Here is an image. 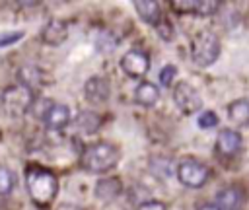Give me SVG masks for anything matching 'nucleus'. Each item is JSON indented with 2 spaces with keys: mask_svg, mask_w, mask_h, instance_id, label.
I'll list each match as a JSON object with an SVG mask.
<instances>
[{
  "mask_svg": "<svg viewBox=\"0 0 249 210\" xmlns=\"http://www.w3.org/2000/svg\"><path fill=\"white\" fill-rule=\"evenodd\" d=\"M56 210H82V208L76 206V204H60Z\"/></svg>",
  "mask_w": 249,
  "mask_h": 210,
  "instance_id": "obj_26",
  "label": "nucleus"
},
{
  "mask_svg": "<svg viewBox=\"0 0 249 210\" xmlns=\"http://www.w3.org/2000/svg\"><path fill=\"white\" fill-rule=\"evenodd\" d=\"M109 93H111V86L103 76H93L84 86V95L89 103H103L107 101Z\"/></svg>",
  "mask_w": 249,
  "mask_h": 210,
  "instance_id": "obj_8",
  "label": "nucleus"
},
{
  "mask_svg": "<svg viewBox=\"0 0 249 210\" xmlns=\"http://www.w3.org/2000/svg\"><path fill=\"white\" fill-rule=\"evenodd\" d=\"M99 124H101V119H99V115H95L93 111H82V113L76 117V126H78L82 132H86V134L95 132V130L99 128Z\"/></svg>",
  "mask_w": 249,
  "mask_h": 210,
  "instance_id": "obj_17",
  "label": "nucleus"
},
{
  "mask_svg": "<svg viewBox=\"0 0 249 210\" xmlns=\"http://www.w3.org/2000/svg\"><path fill=\"white\" fill-rule=\"evenodd\" d=\"M195 0H183V2H179V0H175V2H171V8L177 12V14H193L195 12Z\"/></svg>",
  "mask_w": 249,
  "mask_h": 210,
  "instance_id": "obj_23",
  "label": "nucleus"
},
{
  "mask_svg": "<svg viewBox=\"0 0 249 210\" xmlns=\"http://www.w3.org/2000/svg\"><path fill=\"white\" fill-rule=\"evenodd\" d=\"M123 191V185L117 177H105V179H99L97 185H95V196L103 202H111L115 200Z\"/></svg>",
  "mask_w": 249,
  "mask_h": 210,
  "instance_id": "obj_13",
  "label": "nucleus"
},
{
  "mask_svg": "<svg viewBox=\"0 0 249 210\" xmlns=\"http://www.w3.org/2000/svg\"><path fill=\"white\" fill-rule=\"evenodd\" d=\"M19 39H23V31H0V49L10 47Z\"/></svg>",
  "mask_w": 249,
  "mask_h": 210,
  "instance_id": "obj_21",
  "label": "nucleus"
},
{
  "mask_svg": "<svg viewBox=\"0 0 249 210\" xmlns=\"http://www.w3.org/2000/svg\"><path fill=\"white\" fill-rule=\"evenodd\" d=\"M175 74H177V68H175V66H171V64H167V66L160 72V82H161V86H171V82H173Z\"/></svg>",
  "mask_w": 249,
  "mask_h": 210,
  "instance_id": "obj_24",
  "label": "nucleus"
},
{
  "mask_svg": "<svg viewBox=\"0 0 249 210\" xmlns=\"http://www.w3.org/2000/svg\"><path fill=\"white\" fill-rule=\"evenodd\" d=\"M25 185H27V192H29L31 200L37 206H49L58 192V181H56L54 173H51L45 167H37V165L27 167Z\"/></svg>",
  "mask_w": 249,
  "mask_h": 210,
  "instance_id": "obj_1",
  "label": "nucleus"
},
{
  "mask_svg": "<svg viewBox=\"0 0 249 210\" xmlns=\"http://www.w3.org/2000/svg\"><path fill=\"white\" fill-rule=\"evenodd\" d=\"M136 210H167V208L160 200H146V202H140Z\"/></svg>",
  "mask_w": 249,
  "mask_h": 210,
  "instance_id": "obj_25",
  "label": "nucleus"
},
{
  "mask_svg": "<svg viewBox=\"0 0 249 210\" xmlns=\"http://www.w3.org/2000/svg\"><path fill=\"white\" fill-rule=\"evenodd\" d=\"M33 105V93L31 89L23 86H14L4 91V107L12 115H21Z\"/></svg>",
  "mask_w": 249,
  "mask_h": 210,
  "instance_id": "obj_6",
  "label": "nucleus"
},
{
  "mask_svg": "<svg viewBox=\"0 0 249 210\" xmlns=\"http://www.w3.org/2000/svg\"><path fill=\"white\" fill-rule=\"evenodd\" d=\"M218 124V117L212 111H202L198 115V126L200 128H214Z\"/></svg>",
  "mask_w": 249,
  "mask_h": 210,
  "instance_id": "obj_22",
  "label": "nucleus"
},
{
  "mask_svg": "<svg viewBox=\"0 0 249 210\" xmlns=\"http://www.w3.org/2000/svg\"><path fill=\"white\" fill-rule=\"evenodd\" d=\"M191 56L196 66H210L220 56V41L214 33H196L191 41Z\"/></svg>",
  "mask_w": 249,
  "mask_h": 210,
  "instance_id": "obj_3",
  "label": "nucleus"
},
{
  "mask_svg": "<svg viewBox=\"0 0 249 210\" xmlns=\"http://www.w3.org/2000/svg\"><path fill=\"white\" fill-rule=\"evenodd\" d=\"M228 117L239 126H249V99H235L228 107Z\"/></svg>",
  "mask_w": 249,
  "mask_h": 210,
  "instance_id": "obj_15",
  "label": "nucleus"
},
{
  "mask_svg": "<svg viewBox=\"0 0 249 210\" xmlns=\"http://www.w3.org/2000/svg\"><path fill=\"white\" fill-rule=\"evenodd\" d=\"M14 183H16L14 173H12L10 169H6V167H2V165H0V196H4V194H8V192H12Z\"/></svg>",
  "mask_w": 249,
  "mask_h": 210,
  "instance_id": "obj_19",
  "label": "nucleus"
},
{
  "mask_svg": "<svg viewBox=\"0 0 249 210\" xmlns=\"http://www.w3.org/2000/svg\"><path fill=\"white\" fill-rule=\"evenodd\" d=\"M208 177H210V169L195 158H187L177 165V179L181 185H185L189 189L202 187L208 181Z\"/></svg>",
  "mask_w": 249,
  "mask_h": 210,
  "instance_id": "obj_4",
  "label": "nucleus"
},
{
  "mask_svg": "<svg viewBox=\"0 0 249 210\" xmlns=\"http://www.w3.org/2000/svg\"><path fill=\"white\" fill-rule=\"evenodd\" d=\"M218 2H212V0H198L196 4H195V12L193 14H196V16H212L216 10H218Z\"/></svg>",
  "mask_w": 249,
  "mask_h": 210,
  "instance_id": "obj_20",
  "label": "nucleus"
},
{
  "mask_svg": "<svg viewBox=\"0 0 249 210\" xmlns=\"http://www.w3.org/2000/svg\"><path fill=\"white\" fill-rule=\"evenodd\" d=\"M198 210H220V208H218L216 204H202Z\"/></svg>",
  "mask_w": 249,
  "mask_h": 210,
  "instance_id": "obj_27",
  "label": "nucleus"
},
{
  "mask_svg": "<svg viewBox=\"0 0 249 210\" xmlns=\"http://www.w3.org/2000/svg\"><path fill=\"white\" fill-rule=\"evenodd\" d=\"M216 206L220 210H241V206H243V192L237 187H224L216 194Z\"/></svg>",
  "mask_w": 249,
  "mask_h": 210,
  "instance_id": "obj_12",
  "label": "nucleus"
},
{
  "mask_svg": "<svg viewBox=\"0 0 249 210\" xmlns=\"http://www.w3.org/2000/svg\"><path fill=\"white\" fill-rule=\"evenodd\" d=\"M41 119L49 130H62L70 122V111L62 103H53Z\"/></svg>",
  "mask_w": 249,
  "mask_h": 210,
  "instance_id": "obj_9",
  "label": "nucleus"
},
{
  "mask_svg": "<svg viewBox=\"0 0 249 210\" xmlns=\"http://www.w3.org/2000/svg\"><path fill=\"white\" fill-rule=\"evenodd\" d=\"M134 99H136V103H140L144 107H152L160 99V89L152 82H140L134 89Z\"/></svg>",
  "mask_w": 249,
  "mask_h": 210,
  "instance_id": "obj_14",
  "label": "nucleus"
},
{
  "mask_svg": "<svg viewBox=\"0 0 249 210\" xmlns=\"http://www.w3.org/2000/svg\"><path fill=\"white\" fill-rule=\"evenodd\" d=\"M66 37H68V25L62 19H51L41 33V39L51 47H58L62 41H66Z\"/></svg>",
  "mask_w": 249,
  "mask_h": 210,
  "instance_id": "obj_11",
  "label": "nucleus"
},
{
  "mask_svg": "<svg viewBox=\"0 0 249 210\" xmlns=\"http://www.w3.org/2000/svg\"><path fill=\"white\" fill-rule=\"evenodd\" d=\"M134 8L138 12V16L152 25H158L161 19V12H160V4L158 2H134Z\"/></svg>",
  "mask_w": 249,
  "mask_h": 210,
  "instance_id": "obj_16",
  "label": "nucleus"
},
{
  "mask_svg": "<svg viewBox=\"0 0 249 210\" xmlns=\"http://www.w3.org/2000/svg\"><path fill=\"white\" fill-rule=\"evenodd\" d=\"M121 68L130 78H142V76H146V72L150 68V58L144 51L132 49V51L124 52V56L121 58Z\"/></svg>",
  "mask_w": 249,
  "mask_h": 210,
  "instance_id": "obj_7",
  "label": "nucleus"
},
{
  "mask_svg": "<svg viewBox=\"0 0 249 210\" xmlns=\"http://www.w3.org/2000/svg\"><path fill=\"white\" fill-rule=\"evenodd\" d=\"M173 99H175L177 107H179L183 113H187V115L196 113V111L202 109V97H200V93L196 91V88L191 86L189 82H179V84H175V88H173Z\"/></svg>",
  "mask_w": 249,
  "mask_h": 210,
  "instance_id": "obj_5",
  "label": "nucleus"
},
{
  "mask_svg": "<svg viewBox=\"0 0 249 210\" xmlns=\"http://www.w3.org/2000/svg\"><path fill=\"white\" fill-rule=\"evenodd\" d=\"M216 150L222 156H235L241 150V134L233 128H222L216 138Z\"/></svg>",
  "mask_w": 249,
  "mask_h": 210,
  "instance_id": "obj_10",
  "label": "nucleus"
},
{
  "mask_svg": "<svg viewBox=\"0 0 249 210\" xmlns=\"http://www.w3.org/2000/svg\"><path fill=\"white\" fill-rule=\"evenodd\" d=\"M119 163V150L109 142H97L84 150L82 167L89 173H105Z\"/></svg>",
  "mask_w": 249,
  "mask_h": 210,
  "instance_id": "obj_2",
  "label": "nucleus"
},
{
  "mask_svg": "<svg viewBox=\"0 0 249 210\" xmlns=\"http://www.w3.org/2000/svg\"><path fill=\"white\" fill-rule=\"evenodd\" d=\"M19 80H21V86L23 88L35 89L43 82V72L39 68H35V66H25V68L19 70Z\"/></svg>",
  "mask_w": 249,
  "mask_h": 210,
  "instance_id": "obj_18",
  "label": "nucleus"
}]
</instances>
